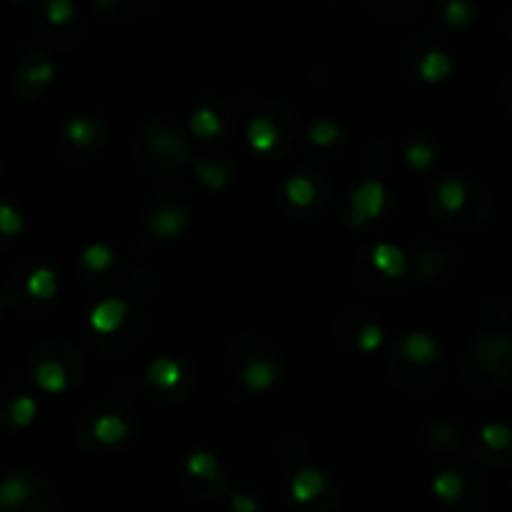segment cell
Listing matches in <instances>:
<instances>
[{
  "mask_svg": "<svg viewBox=\"0 0 512 512\" xmlns=\"http://www.w3.org/2000/svg\"><path fill=\"white\" fill-rule=\"evenodd\" d=\"M135 165L150 178H175L193 168L195 145L188 128L173 118H148L138 125L130 145Z\"/></svg>",
  "mask_w": 512,
  "mask_h": 512,
  "instance_id": "1",
  "label": "cell"
},
{
  "mask_svg": "<svg viewBox=\"0 0 512 512\" xmlns=\"http://www.w3.org/2000/svg\"><path fill=\"white\" fill-rule=\"evenodd\" d=\"M385 370L400 390L410 395H430L440 388L445 360L440 343L428 333L410 330L390 340L385 350Z\"/></svg>",
  "mask_w": 512,
  "mask_h": 512,
  "instance_id": "2",
  "label": "cell"
},
{
  "mask_svg": "<svg viewBox=\"0 0 512 512\" xmlns=\"http://www.w3.org/2000/svg\"><path fill=\"white\" fill-rule=\"evenodd\" d=\"M428 208L443 228L470 230L483 228L493 215V198L488 188L468 175H443L428 190Z\"/></svg>",
  "mask_w": 512,
  "mask_h": 512,
  "instance_id": "3",
  "label": "cell"
},
{
  "mask_svg": "<svg viewBox=\"0 0 512 512\" xmlns=\"http://www.w3.org/2000/svg\"><path fill=\"white\" fill-rule=\"evenodd\" d=\"M138 433V415L120 400H98L88 405L75 423V440L80 448L103 458L133 445Z\"/></svg>",
  "mask_w": 512,
  "mask_h": 512,
  "instance_id": "4",
  "label": "cell"
},
{
  "mask_svg": "<svg viewBox=\"0 0 512 512\" xmlns=\"http://www.w3.org/2000/svg\"><path fill=\"white\" fill-rule=\"evenodd\" d=\"M458 378L470 393L495 395L512 385V335L483 333L465 348Z\"/></svg>",
  "mask_w": 512,
  "mask_h": 512,
  "instance_id": "5",
  "label": "cell"
},
{
  "mask_svg": "<svg viewBox=\"0 0 512 512\" xmlns=\"http://www.w3.org/2000/svg\"><path fill=\"white\" fill-rule=\"evenodd\" d=\"M228 375L248 393H268L283 378V355L278 345L258 333L235 335L225 350Z\"/></svg>",
  "mask_w": 512,
  "mask_h": 512,
  "instance_id": "6",
  "label": "cell"
},
{
  "mask_svg": "<svg viewBox=\"0 0 512 512\" xmlns=\"http://www.w3.org/2000/svg\"><path fill=\"white\" fill-rule=\"evenodd\" d=\"M248 145L263 160H285L300 140V115L283 98H265L250 110Z\"/></svg>",
  "mask_w": 512,
  "mask_h": 512,
  "instance_id": "7",
  "label": "cell"
},
{
  "mask_svg": "<svg viewBox=\"0 0 512 512\" xmlns=\"http://www.w3.org/2000/svg\"><path fill=\"white\" fill-rule=\"evenodd\" d=\"M148 330V315L125 298H108L90 313L88 338L105 355H123L138 348Z\"/></svg>",
  "mask_w": 512,
  "mask_h": 512,
  "instance_id": "8",
  "label": "cell"
},
{
  "mask_svg": "<svg viewBox=\"0 0 512 512\" xmlns=\"http://www.w3.org/2000/svg\"><path fill=\"white\" fill-rule=\"evenodd\" d=\"M28 375L45 393H65L83 385L88 375V360L83 350L68 340H45L28 355Z\"/></svg>",
  "mask_w": 512,
  "mask_h": 512,
  "instance_id": "9",
  "label": "cell"
},
{
  "mask_svg": "<svg viewBox=\"0 0 512 512\" xmlns=\"http://www.w3.org/2000/svg\"><path fill=\"white\" fill-rule=\"evenodd\" d=\"M355 283L370 295L393 298L413 283L410 258L393 243H368L355 255Z\"/></svg>",
  "mask_w": 512,
  "mask_h": 512,
  "instance_id": "10",
  "label": "cell"
},
{
  "mask_svg": "<svg viewBox=\"0 0 512 512\" xmlns=\"http://www.w3.org/2000/svg\"><path fill=\"white\" fill-rule=\"evenodd\" d=\"M333 198V185L328 175L313 163L295 168L278 188V208L288 220L308 223L325 213Z\"/></svg>",
  "mask_w": 512,
  "mask_h": 512,
  "instance_id": "11",
  "label": "cell"
},
{
  "mask_svg": "<svg viewBox=\"0 0 512 512\" xmlns=\"http://www.w3.org/2000/svg\"><path fill=\"white\" fill-rule=\"evenodd\" d=\"M58 298V273L45 260H25L13 270L5 288V303L23 318L48 313Z\"/></svg>",
  "mask_w": 512,
  "mask_h": 512,
  "instance_id": "12",
  "label": "cell"
},
{
  "mask_svg": "<svg viewBox=\"0 0 512 512\" xmlns=\"http://www.w3.org/2000/svg\"><path fill=\"white\" fill-rule=\"evenodd\" d=\"M433 493L448 512H478L488 498V483L470 460H445L433 478Z\"/></svg>",
  "mask_w": 512,
  "mask_h": 512,
  "instance_id": "13",
  "label": "cell"
},
{
  "mask_svg": "<svg viewBox=\"0 0 512 512\" xmlns=\"http://www.w3.org/2000/svg\"><path fill=\"white\" fill-rule=\"evenodd\" d=\"M195 218V200L183 185H160L143 205V225L150 238L175 240L190 228Z\"/></svg>",
  "mask_w": 512,
  "mask_h": 512,
  "instance_id": "14",
  "label": "cell"
},
{
  "mask_svg": "<svg viewBox=\"0 0 512 512\" xmlns=\"http://www.w3.org/2000/svg\"><path fill=\"white\" fill-rule=\"evenodd\" d=\"M193 390L195 370L185 358H155L143 375L145 398L158 408H178L193 395Z\"/></svg>",
  "mask_w": 512,
  "mask_h": 512,
  "instance_id": "15",
  "label": "cell"
},
{
  "mask_svg": "<svg viewBox=\"0 0 512 512\" xmlns=\"http://www.w3.org/2000/svg\"><path fill=\"white\" fill-rule=\"evenodd\" d=\"M178 483L183 493L200 505H215L218 500L228 498L233 488L220 458L208 450H195L180 463Z\"/></svg>",
  "mask_w": 512,
  "mask_h": 512,
  "instance_id": "16",
  "label": "cell"
},
{
  "mask_svg": "<svg viewBox=\"0 0 512 512\" xmlns=\"http://www.w3.org/2000/svg\"><path fill=\"white\" fill-rule=\"evenodd\" d=\"M400 63L410 78L428 85L443 83L455 70L453 53L433 30H423L405 40L403 50H400Z\"/></svg>",
  "mask_w": 512,
  "mask_h": 512,
  "instance_id": "17",
  "label": "cell"
},
{
  "mask_svg": "<svg viewBox=\"0 0 512 512\" xmlns=\"http://www.w3.org/2000/svg\"><path fill=\"white\" fill-rule=\"evenodd\" d=\"M108 125L95 113L70 115L58 130V155L68 165H88L103 155Z\"/></svg>",
  "mask_w": 512,
  "mask_h": 512,
  "instance_id": "18",
  "label": "cell"
},
{
  "mask_svg": "<svg viewBox=\"0 0 512 512\" xmlns=\"http://www.w3.org/2000/svg\"><path fill=\"white\" fill-rule=\"evenodd\" d=\"M285 505L290 512H335L340 508V485L323 470L303 465L290 475Z\"/></svg>",
  "mask_w": 512,
  "mask_h": 512,
  "instance_id": "19",
  "label": "cell"
},
{
  "mask_svg": "<svg viewBox=\"0 0 512 512\" xmlns=\"http://www.w3.org/2000/svg\"><path fill=\"white\" fill-rule=\"evenodd\" d=\"M193 140L205 145H223L235 133V110L223 95H205L193 105L188 118Z\"/></svg>",
  "mask_w": 512,
  "mask_h": 512,
  "instance_id": "20",
  "label": "cell"
},
{
  "mask_svg": "<svg viewBox=\"0 0 512 512\" xmlns=\"http://www.w3.org/2000/svg\"><path fill=\"white\" fill-rule=\"evenodd\" d=\"M385 203H388V195H385L383 183H380V178L370 175V178L358 180L345 190L343 198H340V215H343V223L348 228L365 230L378 223Z\"/></svg>",
  "mask_w": 512,
  "mask_h": 512,
  "instance_id": "21",
  "label": "cell"
},
{
  "mask_svg": "<svg viewBox=\"0 0 512 512\" xmlns=\"http://www.w3.org/2000/svg\"><path fill=\"white\" fill-rule=\"evenodd\" d=\"M333 333L340 348L358 355L375 353L385 340L380 318L373 313V310H365V308L343 310V313L335 318Z\"/></svg>",
  "mask_w": 512,
  "mask_h": 512,
  "instance_id": "22",
  "label": "cell"
},
{
  "mask_svg": "<svg viewBox=\"0 0 512 512\" xmlns=\"http://www.w3.org/2000/svg\"><path fill=\"white\" fill-rule=\"evenodd\" d=\"M53 483L38 473H15L0 485V510L3 512H45L53 503Z\"/></svg>",
  "mask_w": 512,
  "mask_h": 512,
  "instance_id": "23",
  "label": "cell"
},
{
  "mask_svg": "<svg viewBox=\"0 0 512 512\" xmlns=\"http://www.w3.org/2000/svg\"><path fill=\"white\" fill-rule=\"evenodd\" d=\"M38 28L50 43L60 48H75L85 38V20L68 0H50L38 8Z\"/></svg>",
  "mask_w": 512,
  "mask_h": 512,
  "instance_id": "24",
  "label": "cell"
},
{
  "mask_svg": "<svg viewBox=\"0 0 512 512\" xmlns=\"http://www.w3.org/2000/svg\"><path fill=\"white\" fill-rule=\"evenodd\" d=\"M80 278L90 290H113L123 278V263H120L118 250L105 243H93L80 255Z\"/></svg>",
  "mask_w": 512,
  "mask_h": 512,
  "instance_id": "25",
  "label": "cell"
},
{
  "mask_svg": "<svg viewBox=\"0 0 512 512\" xmlns=\"http://www.w3.org/2000/svg\"><path fill=\"white\" fill-rule=\"evenodd\" d=\"M475 463L485 468H505L512 463V428L505 423H488L470 440Z\"/></svg>",
  "mask_w": 512,
  "mask_h": 512,
  "instance_id": "26",
  "label": "cell"
},
{
  "mask_svg": "<svg viewBox=\"0 0 512 512\" xmlns=\"http://www.w3.org/2000/svg\"><path fill=\"white\" fill-rule=\"evenodd\" d=\"M55 78V65L43 50H30L23 60H20L18 70H15V93L25 103H35L43 98L45 90L50 88Z\"/></svg>",
  "mask_w": 512,
  "mask_h": 512,
  "instance_id": "27",
  "label": "cell"
},
{
  "mask_svg": "<svg viewBox=\"0 0 512 512\" xmlns=\"http://www.w3.org/2000/svg\"><path fill=\"white\" fill-rule=\"evenodd\" d=\"M410 268H413V278L420 283H443L453 273L455 255L435 240H420L413 250V258H410Z\"/></svg>",
  "mask_w": 512,
  "mask_h": 512,
  "instance_id": "28",
  "label": "cell"
},
{
  "mask_svg": "<svg viewBox=\"0 0 512 512\" xmlns=\"http://www.w3.org/2000/svg\"><path fill=\"white\" fill-rule=\"evenodd\" d=\"M345 143V130L338 120L333 118H320L310 125L308 135L303 140L305 158L313 165L325 163V160H333L340 153Z\"/></svg>",
  "mask_w": 512,
  "mask_h": 512,
  "instance_id": "29",
  "label": "cell"
},
{
  "mask_svg": "<svg viewBox=\"0 0 512 512\" xmlns=\"http://www.w3.org/2000/svg\"><path fill=\"white\" fill-rule=\"evenodd\" d=\"M400 148H403L405 163H408L410 168L420 175L430 173V170H433L440 160L438 138H435V135L425 128L408 130L403 138V143H400Z\"/></svg>",
  "mask_w": 512,
  "mask_h": 512,
  "instance_id": "30",
  "label": "cell"
},
{
  "mask_svg": "<svg viewBox=\"0 0 512 512\" xmlns=\"http://www.w3.org/2000/svg\"><path fill=\"white\" fill-rule=\"evenodd\" d=\"M38 415V403L33 395L20 388H8L0 393V430H20L33 423Z\"/></svg>",
  "mask_w": 512,
  "mask_h": 512,
  "instance_id": "31",
  "label": "cell"
},
{
  "mask_svg": "<svg viewBox=\"0 0 512 512\" xmlns=\"http://www.w3.org/2000/svg\"><path fill=\"white\" fill-rule=\"evenodd\" d=\"M193 173L198 175L200 185L205 190H213L215 193V190H223L233 183L235 165L223 153H205L195 158Z\"/></svg>",
  "mask_w": 512,
  "mask_h": 512,
  "instance_id": "32",
  "label": "cell"
},
{
  "mask_svg": "<svg viewBox=\"0 0 512 512\" xmlns=\"http://www.w3.org/2000/svg\"><path fill=\"white\" fill-rule=\"evenodd\" d=\"M423 443L428 445L430 453L440 455V458H450L463 445V430L448 418H433L423 430Z\"/></svg>",
  "mask_w": 512,
  "mask_h": 512,
  "instance_id": "33",
  "label": "cell"
},
{
  "mask_svg": "<svg viewBox=\"0 0 512 512\" xmlns=\"http://www.w3.org/2000/svg\"><path fill=\"white\" fill-rule=\"evenodd\" d=\"M155 290H158V275H155V270L150 265H138L128 275V280H125V300H130L135 305L153 298Z\"/></svg>",
  "mask_w": 512,
  "mask_h": 512,
  "instance_id": "34",
  "label": "cell"
},
{
  "mask_svg": "<svg viewBox=\"0 0 512 512\" xmlns=\"http://www.w3.org/2000/svg\"><path fill=\"white\" fill-rule=\"evenodd\" d=\"M93 8L110 23H130V20H135V15L140 18L143 13H155L153 5L133 3V0H108V3H95Z\"/></svg>",
  "mask_w": 512,
  "mask_h": 512,
  "instance_id": "35",
  "label": "cell"
},
{
  "mask_svg": "<svg viewBox=\"0 0 512 512\" xmlns=\"http://www.w3.org/2000/svg\"><path fill=\"white\" fill-rule=\"evenodd\" d=\"M480 8L475 3H468V0H450V3L440 5V18L448 28L453 30H465L478 20Z\"/></svg>",
  "mask_w": 512,
  "mask_h": 512,
  "instance_id": "36",
  "label": "cell"
},
{
  "mask_svg": "<svg viewBox=\"0 0 512 512\" xmlns=\"http://www.w3.org/2000/svg\"><path fill=\"white\" fill-rule=\"evenodd\" d=\"M370 10L385 23H410L415 15L423 13V3L415 0H388V3H370Z\"/></svg>",
  "mask_w": 512,
  "mask_h": 512,
  "instance_id": "37",
  "label": "cell"
},
{
  "mask_svg": "<svg viewBox=\"0 0 512 512\" xmlns=\"http://www.w3.org/2000/svg\"><path fill=\"white\" fill-rule=\"evenodd\" d=\"M510 320V305L500 298H490L480 305V323L485 333H505Z\"/></svg>",
  "mask_w": 512,
  "mask_h": 512,
  "instance_id": "38",
  "label": "cell"
},
{
  "mask_svg": "<svg viewBox=\"0 0 512 512\" xmlns=\"http://www.w3.org/2000/svg\"><path fill=\"white\" fill-rule=\"evenodd\" d=\"M275 450H278L280 460H283L285 465H298V468H303L305 458H308V443H305L303 435L298 433L280 435L278 443H275Z\"/></svg>",
  "mask_w": 512,
  "mask_h": 512,
  "instance_id": "39",
  "label": "cell"
},
{
  "mask_svg": "<svg viewBox=\"0 0 512 512\" xmlns=\"http://www.w3.org/2000/svg\"><path fill=\"white\" fill-rule=\"evenodd\" d=\"M228 503L233 512H260V508H263V495L253 485H233L228 493Z\"/></svg>",
  "mask_w": 512,
  "mask_h": 512,
  "instance_id": "40",
  "label": "cell"
},
{
  "mask_svg": "<svg viewBox=\"0 0 512 512\" xmlns=\"http://www.w3.org/2000/svg\"><path fill=\"white\" fill-rule=\"evenodd\" d=\"M23 230V215L10 203L0 200V250L8 248Z\"/></svg>",
  "mask_w": 512,
  "mask_h": 512,
  "instance_id": "41",
  "label": "cell"
},
{
  "mask_svg": "<svg viewBox=\"0 0 512 512\" xmlns=\"http://www.w3.org/2000/svg\"><path fill=\"white\" fill-rule=\"evenodd\" d=\"M390 165H393V148H390L385 140H373V143L365 148V168L373 173V178L375 175L380 178Z\"/></svg>",
  "mask_w": 512,
  "mask_h": 512,
  "instance_id": "42",
  "label": "cell"
},
{
  "mask_svg": "<svg viewBox=\"0 0 512 512\" xmlns=\"http://www.w3.org/2000/svg\"><path fill=\"white\" fill-rule=\"evenodd\" d=\"M500 103L503 108L512 115V70L503 78V85H500Z\"/></svg>",
  "mask_w": 512,
  "mask_h": 512,
  "instance_id": "43",
  "label": "cell"
},
{
  "mask_svg": "<svg viewBox=\"0 0 512 512\" xmlns=\"http://www.w3.org/2000/svg\"><path fill=\"white\" fill-rule=\"evenodd\" d=\"M503 33H505V38L512 43V8L505 13V18H503Z\"/></svg>",
  "mask_w": 512,
  "mask_h": 512,
  "instance_id": "44",
  "label": "cell"
},
{
  "mask_svg": "<svg viewBox=\"0 0 512 512\" xmlns=\"http://www.w3.org/2000/svg\"><path fill=\"white\" fill-rule=\"evenodd\" d=\"M510 490H512V483H510Z\"/></svg>",
  "mask_w": 512,
  "mask_h": 512,
  "instance_id": "45",
  "label": "cell"
}]
</instances>
